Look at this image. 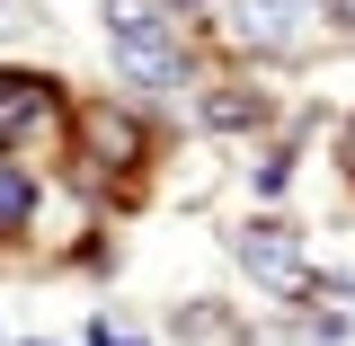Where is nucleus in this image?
I'll return each instance as SVG.
<instances>
[{
    "label": "nucleus",
    "instance_id": "obj_1",
    "mask_svg": "<svg viewBox=\"0 0 355 346\" xmlns=\"http://www.w3.org/2000/svg\"><path fill=\"white\" fill-rule=\"evenodd\" d=\"M107 36L142 80H178V36L160 18V0H107Z\"/></svg>",
    "mask_w": 355,
    "mask_h": 346
},
{
    "label": "nucleus",
    "instance_id": "obj_2",
    "mask_svg": "<svg viewBox=\"0 0 355 346\" xmlns=\"http://www.w3.org/2000/svg\"><path fill=\"white\" fill-rule=\"evenodd\" d=\"M240 266H249L258 284H275V293H302V284H311L302 240H293L284 222H249V231H240Z\"/></svg>",
    "mask_w": 355,
    "mask_h": 346
},
{
    "label": "nucleus",
    "instance_id": "obj_3",
    "mask_svg": "<svg viewBox=\"0 0 355 346\" xmlns=\"http://www.w3.org/2000/svg\"><path fill=\"white\" fill-rule=\"evenodd\" d=\"M231 36L258 44V53H284L293 44V0H231Z\"/></svg>",
    "mask_w": 355,
    "mask_h": 346
},
{
    "label": "nucleus",
    "instance_id": "obj_4",
    "mask_svg": "<svg viewBox=\"0 0 355 346\" xmlns=\"http://www.w3.org/2000/svg\"><path fill=\"white\" fill-rule=\"evenodd\" d=\"M27 107H36V80H18V71H0V133L18 125Z\"/></svg>",
    "mask_w": 355,
    "mask_h": 346
},
{
    "label": "nucleus",
    "instance_id": "obj_5",
    "mask_svg": "<svg viewBox=\"0 0 355 346\" xmlns=\"http://www.w3.org/2000/svg\"><path fill=\"white\" fill-rule=\"evenodd\" d=\"M9 222H27V178L0 169V231H9Z\"/></svg>",
    "mask_w": 355,
    "mask_h": 346
},
{
    "label": "nucleus",
    "instance_id": "obj_6",
    "mask_svg": "<svg viewBox=\"0 0 355 346\" xmlns=\"http://www.w3.org/2000/svg\"><path fill=\"white\" fill-rule=\"evenodd\" d=\"M89 133H98V151H133V125H125V116H98Z\"/></svg>",
    "mask_w": 355,
    "mask_h": 346
},
{
    "label": "nucleus",
    "instance_id": "obj_7",
    "mask_svg": "<svg viewBox=\"0 0 355 346\" xmlns=\"http://www.w3.org/2000/svg\"><path fill=\"white\" fill-rule=\"evenodd\" d=\"M205 116H214V125H249V116H258V98H214Z\"/></svg>",
    "mask_w": 355,
    "mask_h": 346
},
{
    "label": "nucleus",
    "instance_id": "obj_8",
    "mask_svg": "<svg viewBox=\"0 0 355 346\" xmlns=\"http://www.w3.org/2000/svg\"><path fill=\"white\" fill-rule=\"evenodd\" d=\"M98 346H142V338H133V329H98Z\"/></svg>",
    "mask_w": 355,
    "mask_h": 346
},
{
    "label": "nucleus",
    "instance_id": "obj_9",
    "mask_svg": "<svg viewBox=\"0 0 355 346\" xmlns=\"http://www.w3.org/2000/svg\"><path fill=\"white\" fill-rule=\"evenodd\" d=\"M338 18H347V27H355V0H338Z\"/></svg>",
    "mask_w": 355,
    "mask_h": 346
},
{
    "label": "nucleus",
    "instance_id": "obj_10",
    "mask_svg": "<svg viewBox=\"0 0 355 346\" xmlns=\"http://www.w3.org/2000/svg\"><path fill=\"white\" fill-rule=\"evenodd\" d=\"M347 160H355V125H347Z\"/></svg>",
    "mask_w": 355,
    "mask_h": 346
},
{
    "label": "nucleus",
    "instance_id": "obj_11",
    "mask_svg": "<svg viewBox=\"0 0 355 346\" xmlns=\"http://www.w3.org/2000/svg\"><path fill=\"white\" fill-rule=\"evenodd\" d=\"M178 9H196V0H178Z\"/></svg>",
    "mask_w": 355,
    "mask_h": 346
}]
</instances>
